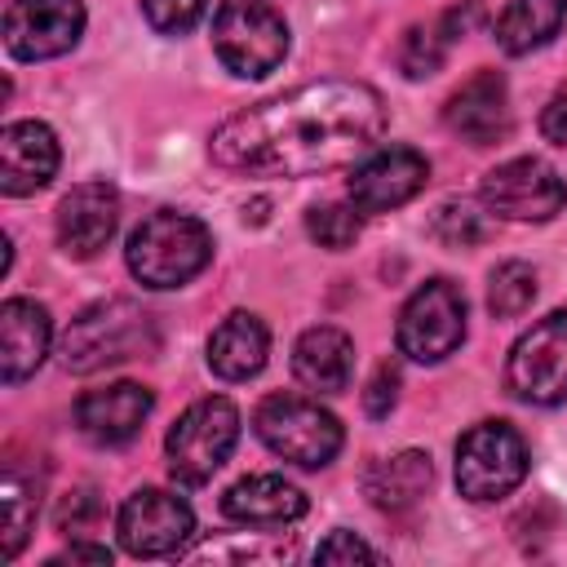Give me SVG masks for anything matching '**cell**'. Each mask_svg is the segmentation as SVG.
Returning <instances> with one entry per match:
<instances>
[{"label":"cell","mask_w":567,"mask_h":567,"mask_svg":"<svg viewBox=\"0 0 567 567\" xmlns=\"http://www.w3.org/2000/svg\"><path fill=\"white\" fill-rule=\"evenodd\" d=\"M35 505H40L35 483L9 465V470H4V483H0V523H4L0 554H4V558H18V549L27 545L31 523H35Z\"/></svg>","instance_id":"cell-25"},{"label":"cell","mask_w":567,"mask_h":567,"mask_svg":"<svg viewBox=\"0 0 567 567\" xmlns=\"http://www.w3.org/2000/svg\"><path fill=\"white\" fill-rule=\"evenodd\" d=\"M430 478H434L430 456L408 447V452H394V456L377 461V465L363 474V492H368V501H372L377 509H390V514H394V509L416 505V501L425 496Z\"/></svg>","instance_id":"cell-22"},{"label":"cell","mask_w":567,"mask_h":567,"mask_svg":"<svg viewBox=\"0 0 567 567\" xmlns=\"http://www.w3.org/2000/svg\"><path fill=\"white\" fill-rule=\"evenodd\" d=\"M221 514L248 527H284L306 514V492L279 474H248L221 496Z\"/></svg>","instance_id":"cell-19"},{"label":"cell","mask_w":567,"mask_h":567,"mask_svg":"<svg viewBox=\"0 0 567 567\" xmlns=\"http://www.w3.org/2000/svg\"><path fill=\"white\" fill-rule=\"evenodd\" d=\"M354 372V341L341 328H306L292 346V377L315 394H341Z\"/></svg>","instance_id":"cell-20"},{"label":"cell","mask_w":567,"mask_h":567,"mask_svg":"<svg viewBox=\"0 0 567 567\" xmlns=\"http://www.w3.org/2000/svg\"><path fill=\"white\" fill-rule=\"evenodd\" d=\"M58 173V137L40 120H13L0 133V190L4 195H35Z\"/></svg>","instance_id":"cell-17"},{"label":"cell","mask_w":567,"mask_h":567,"mask_svg":"<svg viewBox=\"0 0 567 567\" xmlns=\"http://www.w3.org/2000/svg\"><path fill=\"white\" fill-rule=\"evenodd\" d=\"M447 128L470 146H496L509 137V89L501 71L470 75L443 106Z\"/></svg>","instance_id":"cell-15"},{"label":"cell","mask_w":567,"mask_h":567,"mask_svg":"<svg viewBox=\"0 0 567 567\" xmlns=\"http://www.w3.org/2000/svg\"><path fill=\"white\" fill-rule=\"evenodd\" d=\"M292 549L288 545H270V540H257V536H230V540H208L199 549H190L186 558L195 563H270V558H288Z\"/></svg>","instance_id":"cell-29"},{"label":"cell","mask_w":567,"mask_h":567,"mask_svg":"<svg viewBox=\"0 0 567 567\" xmlns=\"http://www.w3.org/2000/svg\"><path fill=\"white\" fill-rule=\"evenodd\" d=\"M208 0H142V13L146 22L159 31V35H182L190 31L199 18H204Z\"/></svg>","instance_id":"cell-31"},{"label":"cell","mask_w":567,"mask_h":567,"mask_svg":"<svg viewBox=\"0 0 567 567\" xmlns=\"http://www.w3.org/2000/svg\"><path fill=\"white\" fill-rule=\"evenodd\" d=\"M53 523H58L62 536H84V532H93V527L102 523V501H97V492H93V487L66 492V496L58 501Z\"/></svg>","instance_id":"cell-30"},{"label":"cell","mask_w":567,"mask_h":567,"mask_svg":"<svg viewBox=\"0 0 567 567\" xmlns=\"http://www.w3.org/2000/svg\"><path fill=\"white\" fill-rule=\"evenodd\" d=\"M266 354H270V332L248 310L226 315L213 328V337H208V368L221 381H248V377H257L266 368Z\"/></svg>","instance_id":"cell-21"},{"label":"cell","mask_w":567,"mask_h":567,"mask_svg":"<svg viewBox=\"0 0 567 567\" xmlns=\"http://www.w3.org/2000/svg\"><path fill=\"white\" fill-rule=\"evenodd\" d=\"M155 319L137 306V301H124V297H111V301H97L89 310H80L71 319V328L62 332V368L66 372H102V368H115L124 359H137L146 350H155Z\"/></svg>","instance_id":"cell-3"},{"label":"cell","mask_w":567,"mask_h":567,"mask_svg":"<svg viewBox=\"0 0 567 567\" xmlns=\"http://www.w3.org/2000/svg\"><path fill=\"white\" fill-rule=\"evenodd\" d=\"M124 261L146 288H182L213 261V235L199 217L159 208L128 235Z\"/></svg>","instance_id":"cell-2"},{"label":"cell","mask_w":567,"mask_h":567,"mask_svg":"<svg viewBox=\"0 0 567 567\" xmlns=\"http://www.w3.org/2000/svg\"><path fill=\"white\" fill-rule=\"evenodd\" d=\"M84 35V0H9L4 49L18 62H49Z\"/></svg>","instance_id":"cell-11"},{"label":"cell","mask_w":567,"mask_h":567,"mask_svg":"<svg viewBox=\"0 0 567 567\" xmlns=\"http://www.w3.org/2000/svg\"><path fill=\"white\" fill-rule=\"evenodd\" d=\"M49 346H53L49 310L40 301L9 297L0 306V377H4V385L27 381L44 363Z\"/></svg>","instance_id":"cell-18"},{"label":"cell","mask_w":567,"mask_h":567,"mask_svg":"<svg viewBox=\"0 0 567 567\" xmlns=\"http://www.w3.org/2000/svg\"><path fill=\"white\" fill-rule=\"evenodd\" d=\"M213 49L244 80L270 75L288 53V27L266 0H221L213 13Z\"/></svg>","instance_id":"cell-6"},{"label":"cell","mask_w":567,"mask_h":567,"mask_svg":"<svg viewBox=\"0 0 567 567\" xmlns=\"http://www.w3.org/2000/svg\"><path fill=\"white\" fill-rule=\"evenodd\" d=\"M505 381L523 403L554 408L567 399V310L536 319L509 350Z\"/></svg>","instance_id":"cell-8"},{"label":"cell","mask_w":567,"mask_h":567,"mask_svg":"<svg viewBox=\"0 0 567 567\" xmlns=\"http://www.w3.org/2000/svg\"><path fill=\"white\" fill-rule=\"evenodd\" d=\"M478 199H483L487 213H496L505 221H549L567 204V182L545 159L523 155V159L496 164L483 177Z\"/></svg>","instance_id":"cell-10"},{"label":"cell","mask_w":567,"mask_h":567,"mask_svg":"<svg viewBox=\"0 0 567 567\" xmlns=\"http://www.w3.org/2000/svg\"><path fill=\"white\" fill-rule=\"evenodd\" d=\"M306 230H310V239H315L319 248L341 252V248H350V244L359 239L363 213H359L354 204H315V208L306 213Z\"/></svg>","instance_id":"cell-27"},{"label":"cell","mask_w":567,"mask_h":567,"mask_svg":"<svg viewBox=\"0 0 567 567\" xmlns=\"http://www.w3.org/2000/svg\"><path fill=\"white\" fill-rule=\"evenodd\" d=\"M235 443H239V408H235L230 399L213 394V399L190 403V408L173 421V430H168V439H164L173 483H177V487H199V483H208V478L226 465V456L235 452Z\"/></svg>","instance_id":"cell-5"},{"label":"cell","mask_w":567,"mask_h":567,"mask_svg":"<svg viewBox=\"0 0 567 567\" xmlns=\"http://www.w3.org/2000/svg\"><path fill=\"white\" fill-rule=\"evenodd\" d=\"M120 545L133 558H164V554H182V545L195 532V514L182 496L159 492V487H137L124 505H120Z\"/></svg>","instance_id":"cell-12"},{"label":"cell","mask_w":567,"mask_h":567,"mask_svg":"<svg viewBox=\"0 0 567 567\" xmlns=\"http://www.w3.org/2000/svg\"><path fill=\"white\" fill-rule=\"evenodd\" d=\"M567 22V0H509L496 18V44L514 58L549 44Z\"/></svg>","instance_id":"cell-23"},{"label":"cell","mask_w":567,"mask_h":567,"mask_svg":"<svg viewBox=\"0 0 567 567\" xmlns=\"http://www.w3.org/2000/svg\"><path fill=\"white\" fill-rule=\"evenodd\" d=\"M456 31H465V18L461 13H447L439 18L434 27H412L408 40H403V53H399V66L408 80H425L443 66L447 58V44L456 40Z\"/></svg>","instance_id":"cell-24"},{"label":"cell","mask_w":567,"mask_h":567,"mask_svg":"<svg viewBox=\"0 0 567 567\" xmlns=\"http://www.w3.org/2000/svg\"><path fill=\"white\" fill-rule=\"evenodd\" d=\"M430 235H434L443 248H470V244L483 239V213H478L474 204H456V199H447V204L434 208V217H430Z\"/></svg>","instance_id":"cell-28"},{"label":"cell","mask_w":567,"mask_h":567,"mask_svg":"<svg viewBox=\"0 0 567 567\" xmlns=\"http://www.w3.org/2000/svg\"><path fill=\"white\" fill-rule=\"evenodd\" d=\"M425 177H430V164L421 151H412V146L372 151L350 173V204L359 213H390V208L408 204L412 195H421Z\"/></svg>","instance_id":"cell-13"},{"label":"cell","mask_w":567,"mask_h":567,"mask_svg":"<svg viewBox=\"0 0 567 567\" xmlns=\"http://www.w3.org/2000/svg\"><path fill=\"white\" fill-rule=\"evenodd\" d=\"M252 430L275 456H284L288 465H301V470H323L341 452V439H346L341 421L301 394L261 399V408L252 412Z\"/></svg>","instance_id":"cell-4"},{"label":"cell","mask_w":567,"mask_h":567,"mask_svg":"<svg viewBox=\"0 0 567 567\" xmlns=\"http://www.w3.org/2000/svg\"><path fill=\"white\" fill-rule=\"evenodd\" d=\"M540 137L554 142V146H567V84L545 102V111H540Z\"/></svg>","instance_id":"cell-34"},{"label":"cell","mask_w":567,"mask_h":567,"mask_svg":"<svg viewBox=\"0 0 567 567\" xmlns=\"http://www.w3.org/2000/svg\"><path fill=\"white\" fill-rule=\"evenodd\" d=\"M315 563H381V554L359 540L354 532H332L319 549H315Z\"/></svg>","instance_id":"cell-32"},{"label":"cell","mask_w":567,"mask_h":567,"mask_svg":"<svg viewBox=\"0 0 567 567\" xmlns=\"http://www.w3.org/2000/svg\"><path fill=\"white\" fill-rule=\"evenodd\" d=\"M399 350L416 363H439L465 341V297L447 279L421 284L399 310Z\"/></svg>","instance_id":"cell-9"},{"label":"cell","mask_w":567,"mask_h":567,"mask_svg":"<svg viewBox=\"0 0 567 567\" xmlns=\"http://www.w3.org/2000/svg\"><path fill=\"white\" fill-rule=\"evenodd\" d=\"M527 478V443L509 421H478L456 443V487L470 501H501Z\"/></svg>","instance_id":"cell-7"},{"label":"cell","mask_w":567,"mask_h":567,"mask_svg":"<svg viewBox=\"0 0 567 567\" xmlns=\"http://www.w3.org/2000/svg\"><path fill=\"white\" fill-rule=\"evenodd\" d=\"M536 301V270L527 261H501L487 279V310L496 319H518Z\"/></svg>","instance_id":"cell-26"},{"label":"cell","mask_w":567,"mask_h":567,"mask_svg":"<svg viewBox=\"0 0 567 567\" xmlns=\"http://www.w3.org/2000/svg\"><path fill=\"white\" fill-rule=\"evenodd\" d=\"M385 128L381 93L354 80H315L230 115L213 142V164L261 177H319L354 164Z\"/></svg>","instance_id":"cell-1"},{"label":"cell","mask_w":567,"mask_h":567,"mask_svg":"<svg viewBox=\"0 0 567 567\" xmlns=\"http://www.w3.org/2000/svg\"><path fill=\"white\" fill-rule=\"evenodd\" d=\"M155 408V394L137 381H115V385H102V390H84L80 403H75V425L89 443L97 447H124L142 421L151 416Z\"/></svg>","instance_id":"cell-14"},{"label":"cell","mask_w":567,"mask_h":567,"mask_svg":"<svg viewBox=\"0 0 567 567\" xmlns=\"http://www.w3.org/2000/svg\"><path fill=\"white\" fill-rule=\"evenodd\" d=\"M394 399H399V372H394L390 363H381L377 377H372L368 390H363V412H368V416H390Z\"/></svg>","instance_id":"cell-33"},{"label":"cell","mask_w":567,"mask_h":567,"mask_svg":"<svg viewBox=\"0 0 567 567\" xmlns=\"http://www.w3.org/2000/svg\"><path fill=\"white\" fill-rule=\"evenodd\" d=\"M58 244L71 257H97L120 226V195L106 182H80L58 204Z\"/></svg>","instance_id":"cell-16"},{"label":"cell","mask_w":567,"mask_h":567,"mask_svg":"<svg viewBox=\"0 0 567 567\" xmlns=\"http://www.w3.org/2000/svg\"><path fill=\"white\" fill-rule=\"evenodd\" d=\"M62 563H97V567H111V549L106 545H71L66 554L49 558V567H62Z\"/></svg>","instance_id":"cell-35"}]
</instances>
